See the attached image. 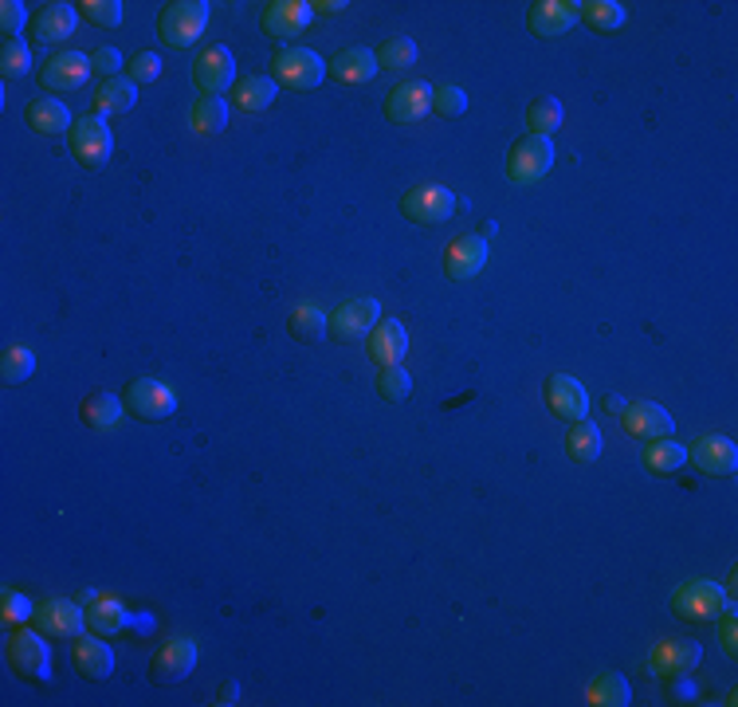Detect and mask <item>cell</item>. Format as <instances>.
Listing matches in <instances>:
<instances>
[{"mask_svg": "<svg viewBox=\"0 0 738 707\" xmlns=\"http://www.w3.org/2000/svg\"><path fill=\"white\" fill-rule=\"evenodd\" d=\"M314 9L306 0H272L267 9L260 12V28L263 36H272V40H295L311 28Z\"/></svg>", "mask_w": 738, "mask_h": 707, "instance_id": "obj_16", "label": "cell"}, {"mask_svg": "<svg viewBox=\"0 0 738 707\" xmlns=\"http://www.w3.org/2000/svg\"><path fill=\"white\" fill-rule=\"evenodd\" d=\"M213 704H221V707L240 704V684H236V680H224V684H221V691H216V699H213Z\"/></svg>", "mask_w": 738, "mask_h": 707, "instance_id": "obj_50", "label": "cell"}, {"mask_svg": "<svg viewBox=\"0 0 738 707\" xmlns=\"http://www.w3.org/2000/svg\"><path fill=\"white\" fill-rule=\"evenodd\" d=\"M377 393L397 405V401H405L413 393V377L405 374V366H382L377 370Z\"/></svg>", "mask_w": 738, "mask_h": 707, "instance_id": "obj_41", "label": "cell"}, {"mask_svg": "<svg viewBox=\"0 0 738 707\" xmlns=\"http://www.w3.org/2000/svg\"><path fill=\"white\" fill-rule=\"evenodd\" d=\"M605 410H609V413H620V410H625V401H620L617 393H609V397H605Z\"/></svg>", "mask_w": 738, "mask_h": 707, "instance_id": "obj_52", "label": "cell"}, {"mask_svg": "<svg viewBox=\"0 0 738 707\" xmlns=\"http://www.w3.org/2000/svg\"><path fill=\"white\" fill-rule=\"evenodd\" d=\"M374 55H377V68L408 71L416 63V40H408V36H390Z\"/></svg>", "mask_w": 738, "mask_h": 707, "instance_id": "obj_37", "label": "cell"}, {"mask_svg": "<svg viewBox=\"0 0 738 707\" xmlns=\"http://www.w3.org/2000/svg\"><path fill=\"white\" fill-rule=\"evenodd\" d=\"M4 656H9L12 673L24 676V680H36V684L51 680V648L40 629L20 625L17 633H9V640H4Z\"/></svg>", "mask_w": 738, "mask_h": 707, "instance_id": "obj_3", "label": "cell"}, {"mask_svg": "<svg viewBox=\"0 0 738 707\" xmlns=\"http://www.w3.org/2000/svg\"><path fill=\"white\" fill-rule=\"evenodd\" d=\"M36 370V354L28 346H9L0 358V382L4 385H24Z\"/></svg>", "mask_w": 738, "mask_h": 707, "instance_id": "obj_39", "label": "cell"}, {"mask_svg": "<svg viewBox=\"0 0 738 707\" xmlns=\"http://www.w3.org/2000/svg\"><path fill=\"white\" fill-rule=\"evenodd\" d=\"M326 319L331 315H326L319 303H299V307L291 311L287 326L299 342H319V339H326Z\"/></svg>", "mask_w": 738, "mask_h": 707, "instance_id": "obj_36", "label": "cell"}, {"mask_svg": "<svg viewBox=\"0 0 738 707\" xmlns=\"http://www.w3.org/2000/svg\"><path fill=\"white\" fill-rule=\"evenodd\" d=\"M275 87L280 83H275L272 75H244L236 87H232V103H236L240 111L260 114V111H267V107L275 103Z\"/></svg>", "mask_w": 738, "mask_h": 707, "instance_id": "obj_30", "label": "cell"}, {"mask_svg": "<svg viewBox=\"0 0 738 707\" xmlns=\"http://www.w3.org/2000/svg\"><path fill=\"white\" fill-rule=\"evenodd\" d=\"M24 122L32 127V134H43V138L68 134V130L75 127L68 103H60L55 94H40V99H32V103L24 107Z\"/></svg>", "mask_w": 738, "mask_h": 707, "instance_id": "obj_25", "label": "cell"}, {"mask_svg": "<svg viewBox=\"0 0 738 707\" xmlns=\"http://www.w3.org/2000/svg\"><path fill=\"white\" fill-rule=\"evenodd\" d=\"M464 111H467L464 87H452V83L433 87V114H441V119H459Z\"/></svg>", "mask_w": 738, "mask_h": 707, "instance_id": "obj_43", "label": "cell"}, {"mask_svg": "<svg viewBox=\"0 0 738 707\" xmlns=\"http://www.w3.org/2000/svg\"><path fill=\"white\" fill-rule=\"evenodd\" d=\"M79 24V9L75 4H63V0H51L43 9H36V17L28 20V36L36 43H60L75 32Z\"/></svg>", "mask_w": 738, "mask_h": 707, "instance_id": "obj_21", "label": "cell"}, {"mask_svg": "<svg viewBox=\"0 0 738 707\" xmlns=\"http://www.w3.org/2000/svg\"><path fill=\"white\" fill-rule=\"evenodd\" d=\"M138 103V83L127 75H114V79H102L94 87V114H130Z\"/></svg>", "mask_w": 738, "mask_h": 707, "instance_id": "obj_29", "label": "cell"}, {"mask_svg": "<svg viewBox=\"0 0 738 707\" xmlns=\"http://www.w3.org/2000/svg\"><path fill=\"white\" fill-rule=\"evenodd\" d=\"M162 75V60L153 52H138V55H130V63H127V79H134V83H153V79Z\"/></svg>", "mask_w": 738, "mask_h": 707, "instance_id": "obj_45", "label": "cell"}, {"mask_svg": "<svg viewBox=\"0 0 738 707\" xmlns=\"http://www.w3.org/2000/svg\"><path fill=\"white\" fill-rule=\"evenodd\" d=\"M32 614H36V602L28 594H20V589H4V594H0V617L9 625H24Z\"/></svg>", "mask_w": 738, "mask_h": 707, "instance_id": "obj_44", "label": "cell"}, {"mask_svg": "<svg viewBox=\"0 0 738 707\" xmlns=\"http://www.w3.org/2000/svg\"><path fill=\"white\" fill-rule=\"evenodd\" d=\"M193 83L196 91L209 94V99H221L229 87H236V63H232V52L224 43H213V48H204V52L196 55Z\"/></svg>", "mask_w": 738, "mask_h": 707, "instance_id": "obj_14", "label": "cell"}, {"mask_svg": "<svg viewBox=\"0 0 738 707\" xmlns=\"http://www.w3.org/2000/svg\"><path fill=\"white\" fill-rule=\"evenodd\" d=\"M456 213V196L444 185H413L405 196H401V216L413 224H444Z\"/></svg>", "mask_w": 738, "mask_h": 707, "instance_id": "obj_11", "label": "cell"}, {"mask_svg": "<svg viewBox=\"0 0 738 707\" xmlns=\"http://www.w3.org/2000/svg\"><path fill=\"white\" fill-rule=\"evenodd\" d=\"M668 696L676 699V704H688V699H696V688L688 684V676H668Z\"/></svg>", "mask_w": 738, "mask_h": 707, "instance_id": "obj_49", "label": "cell"}, {"mask_svg": "<svg viewBox=\"0 0 738 707\" xmlns=\"http://www.w3.org/2000/svg\"><path fill=\"white\" fill-rule=\"evenodd\" d=\"M586 704L594 707H628L633 704V691H628V680L620 673H597L594 680L586 684Z\"/></svg>", "mask_w": 738, "mask_h": 707, "instance_id": "obj_32", "label": "cell"}, {"mask_svg": "<svg viewBox=\"0 0 738 707\" xmlns=\"http://www.w3.org/2000/svg\"><path fill=\"white\" fill-rule=\"evenodd\" d=\"M209 28V4L204 0H170L158 17V40L173 52H185Z\"/></svg>", "mask_w": 738, "mask_h": 707, "instance_id": "obj_2", "label": "cell"}, {"mask_svg": "<svg viewBox=\"0 0 738 707\" xmlns=\"http://www.w3.org/2000/svg\"><path fill=\"white\" fill-rule=\"evenodd\" d=\"M620 428H625L628 436H637V441H660V436H671V428H676V421L668 417V410L664 405H653V401H633V405H625L620 410Z\"/></svg>", "mask_w": 738, "mask_h": 707, "instance_id": "obj_18", "label": "cell"}, {"mask_svg": "<svg viewBox=\"0 0 738 707\" xmlns=\"http://www.w3.org/2000/svg\"><path fill=\"white\" fill-rule=\"evenodd\" d=\"M91 71L99 79H114L122 71V55L114 48H94L91 52Z\"/></svg>", "mask_w": 738, "mask_h": 707, "instance_id": "obj_47", "label": "cell"}, {"mask_svg": "<svg viewBox=\"0 0 738 707\" xmlns=\"http://www.w3.org/2000/svg\"><path fill=\"white\" fill-rule=\"evenodd\" d=\"M374 75H377V55L370 48H346V52H338L326 63V79H334L342 87L370 83Z\"/></svg>", "mask_w": 738, "mask_h": 707, "instance_id": "obj_26", "label": "cell"}, {"mask_svg": "<svg viewBox=\"0 0 738 707\" xmlns=\"http://www.w3.org/2000/svg\"><path fill=\"white\" fill-rule=\"evenodd\" d=\"M193 668H196V640L189 633H178V637H170L153 653L150 676L158 684H181L193 676Z\"/></svg>", "mask_w": 738, "mask_h": 707, "instance_id": "obj_15", "label": "cell"}, {"mask_svg": "<svg viewBox=\"0 0 738 707\" xmlns=\"http://www.w3.org/2000/svg\"><path fill=\"white\" fill-rule=\"evenodd\" d=\"M735 605H730L727 614H719V640H722V648H727V656L735 660L738 656V633H735Z\"/></svg>", "mask_w": 738, "mask_h": 707, "instance_id": "obj_48", "label": "cell"}, {"mask_svg": "<svg viewBox=\"0 0 738 707\" xmlns=\"http://www.w3.org/2000/svg\"><path fill=\"white\" fill-rule=\"evenodd\" d=\"M71 665L83 680H107L114 673V648L91 633V637H75V648H71Z\"/></svg>", "mask_w": 738, "mask_h": 707, "instance_id": "obj_24", "label": "cell"}, {"mask_svg": "<svg viewBox=\"0 0 738 707\" xmlns=\"http://www.w3.org/2000/svg\"><path fill=\"white\" fill-rule=\"evenodd\" d=\"M562 119H566V111H562L558 99H538V103H530V111H526V130H530V134L550 138V134H558Z\"/></svg>", "mask_w": 738, "mask_h": 707, "instance_id": "obj_38", "label": "cell"}, {"mask_svg": "<svg viewBox=\"0 0 738 707\" xmlns=\"http://www.w3.org/2000/svg\"><path fill=\"white\" fill-rule=\"evenodd\" d=\"M408 354V331L401 319H382V323L370 331V362L377 370L382 366H401Z\"/></svg>", "mask_w": 738, "mask_h": 707, "instance_id": "obj_23", "label": "cell"}, {"mask_svg": "<svg viewBox=\"0 0 738 707\" xmlns=\"http://www.w3.org/2000/svg\"><path fill=\"white\" fill-rule=\"evenodd\" d=\"M487 264V236H476V232H467V236H456L444 252V272L448 280L467 283L476 280Z\"/></svg>", "mask_w": 738, "mask_h": 707, "instance_id": "obj_19", "label": "cell"}, {"mask_svg": "<svg viewBox=\"0 0 738 707\" xmlns=\"http://www.w3.org/2000/svg\"><path fill=\"white\" fill-rule=\"evenodd\" d=\"M704 660V645L691 637H664L648 653V673L668 680V676H691Z\"/></svg>", "mask_w": 738, "mask_h": 707, "instance_id": "obj_9", "label": "cell"}, {"mask_svg": "<svg viewBox=\"0 0 738 707\" xmlns=\"http://www.w3.org/2000/svg\"><path fill=\"white\" fill-rule=\"evenodd\" d=\"M24 4L20 0H4L0 4V36L4 40H20V32H24Z\"/></svg>", "mask_w": 738, "mask_h": 707, "instance_id": "obj_46", "label": "cell"}, {"mask_svg": "<svg viewBox=\"0 0 738 707\" xmlns=\"http://www.w3.org/2000/svg\"><path fill=\"white\" fill-rule=\"evenodd\" d=\"M730 605L735 602L727 597V589L711 578H688L671 589V614L684 622H719V614H727Z\"/></svg>", "mask_w": 738, "mask_h": 707, "instance_id": "obj_1", "label": "cell"}, {"mask_svg": "<svg viewBox=\"0 0 738 707\" xmlns=\"http://www.w3.org/2000/svg\"><path fill=\"white\" fill-rule=\"evenodd\" d=\"M68 150L79 165L99 170V165H107V158H111L114 150L111 127H107L99 114H83V119H75V127L68 130Z\"/></svg>", "mask_w": 738, "mask_h": 707, "instance_id": "obj_7", "label": "cell"}, {"mask_svg": "<svg viewBox=\"0 0 738 707\" xmlns=\"http://www.w3.org/2000/svg\"><path fill=\"white\" fill-rule=\"evenodd\" d=\"M433 111V87L425 79H401L390 94H385V119L393 127H413Z\"/></svg>", "mask_w": 738, "mask_h": 707, "instance_id": "obj_12", "label": "cell"}, {"mask_svg": "<svg viewBox=\"0 0 738 707\" xmlns=\"http://www.w3.org/2000/svg\"><path fill=\"white\" fill-rule=\"evenodd\" d=\"M688 461L696 464L704 476H735L738 468V448L730 436H696L688 444Z\"/></svg>", "mask_w": 738, "mask_h": 707, "instance_id": "obj_17", "label": "cell"}, {"mask_svg": "<svg viewBox=\"0 0 738 707\" xmlns=\"http://www.w3.org/2000/svg\"><path fill=\"white\" fill-rule=\"evenodd\" d=\"M640 461H645V468L653 472V476H671V472L684 468L688 448L679 441H671V436H660V441H648V448L640 452Z\"/></svg>", "mask_w": 738, "mask_h": 707, "instance_id": "obj_33", "label": "cell"}, {"mask_svg": "<svg viewBox=\"0 0 738 707\" xmlns=\"http://www.w3.org/2000/svg\"><path fill=\"white\" fill-rule=\"evenodd\" d=\"M275 83L287 91H314L326 79V63L311 52V48H280L272 55Z\"/></svg>", "mask_w": 738, "mask_h": 707, "instance_id": "obj_6", "label": "cell"}, {"mask_svg": "<svg viewBox=\"0 0 738 707\" xmlns=\"http://www.w3.org/2000/svg\"><path fill=\"white\" fill-rule=\"evenodd\" d=\"M130 625H134V617H130V609L119 602V597L99 594L91 605H87V629L99 633V637H119V633L130 629Z\"/></svg>", "mask_w": 738, "mask_h": 707, "instance_id": "obj_28", "label": "cell"}, {"mask_svg": "<svg viewBox=\"0 0 738 707\" xmlns=\"http://www.w3.org/2000/svg\"><path fill=\"white\" fill-rule=\"evenodd\" d=\"M577 20L589 24L594 32H617V28L628 20V9L625 4H617V0H586V4L577 9Z\"/></svg>", "mask_w": 738, "mask_h": 707, "instance_id": "obj_35", "label": "cell"}, {"mask_svg": "<svg viewBox=\"0 0 738 707\" xmlns=\"http://www.w3.org/2000/svg\"><path fill=\"white\" fill-rule=\"evenodd\" d=\"M122 405L134 421L145 425H158V421H170L178 410V393L162 382V377H134L122 393Z\"/></svg>", "mask_w": 738, "mask_h": 707, "instance_id": "obj_4", "label": "cell"}, {"mask_svg": "<svg viewBox=\"0 0 738 707\" xmlns=\"http://www.w3.org/2000/svg\"><path fill=\"white\" fill-rule=\"evenodd\" d=\"M566 452H569V461L594 464L597 456H601V428H597L589 417L569 421V428H566Z\"/></svg>", "mask_w": 738, "mask_h": 707, "instance_id": "obj_31", "label": "cell"}, {"mask_svg": "<svg viewBox=\"0 0 738 707\" xmlns=\"http://www.w3.org/2000/svg\"><path fill=\"white\" fill-rule=\"evenodd\" d=\"M554 165V142L543 134H523L507 150V178L510 185H535L550 173Z\"/></svg>", "mask_w": 738, "mask_h": 707, "instance_id": "obj_5", "label": "cell"}, {"mask_svg": "<svg viewBox=\"0 0 738 707\" xmlns=\"http://www.w3.org/2000/svg\"><path fill=\"white\" fill-rule=\"evenodd\" d=\"M546 405H550L554 417L562 421H582L589 417V393L586 385L569 374H550L546 377Z\"/></svg>", "mask_w": 738, "mask_h": 707, "instance_id": "obj_20", "label": "cell"}, {"mask_svg": "<svg viewBox=\"0 0 738 707\" xmlns=\"http://www.w3.org/2000/svg\"><path fill=\"white\" fill-rule=\"evenodd\" d=\"M377 323H382V303L377 299H346L326 319V334L334 342H362L370 339V331Z\"/></svg>", "mask_w": 738, "mask_h": 707, "instance_id": "obj_8", "label": "cell"}, {"mask_svg": "<svg viewBox=\"0 0 738 707\" xmlns=\"http://www.w3.org/2000/svg\"><path fill=\"white\" fill-rule=\"evenodd\" d=\"M122 417H127V405L107 390H94L79 401V421L94 433H111V428L122 425Z\"/></svg>", "mask_w": 738, "mask_h": 707, "instance_id": "obj_27", "label": "cell"}, {"mask_svg": "<svg viewBox=\"0 0 738 707\" xmlns=\"http://www.w3.org/2000/svg\"><path fill=\"white\" fill-rule=\"evenodd\" d=\"M189 127H193V134H204V138L224 134V127H229V103L201 94V99L189 107Z\"/></svg>", "mask_w": 738, "mask_h": 707, "instance_id": "obj_34", "label": "cell"}, {"mask_svg": "<svg viewBox=\"0 0 738 707\" xmlns=\"http://www.w3.org/2000/svg\"><path fill=\"white\" fill-rule=\"evenodd\" d=\"M32 625L43 637H83L87 633V609L83 602H71V597H48V602L36 605Z\"/></svg>", "mask_w": 738, "mask_h": 707, "instance_id": "obj_10", "label": "cell"}, {"mask_svg": "<svg viewBox=\"0 0 738 707\" xmlns=\"http://www.w3.org/2000/svg\"><path fill=\"white\" fill-rule=\"evenodd\" d=\"M87 75H94L91 60L79 55V52H51L48 60L40 63V71H36V79H40V87L48 94L79 91V87L87 83Z\"/></svg>", "mask_w": 738, "mask_h": 707, "instance_id": "obj_13", "label": "cell"}, {"mask_svg": "<svg viewBox=\"0 0 738 707\" xmlns=\"http://www.w3.org/2000/svg\"><path fill=\"white\" fill-rule=\"evenodd\" d=\"M314 12H319V17H338V12H346L350 4L346 0H319V4H311Z\"/></svg>", "mask_w": 738, "mask_h": 707, "instance_id": "obj_51", "label": "cell"}, {"mask_svg": "<svg viewBox=\"0 0 738 707\" xmlns=\"http://www.w3.org/2000/svg\"><path fill=\"white\" fill-rule=\"evenodd\" d=\"M75 9H79V17H87L99 28H119L122 17H127L119 0H83V4H75Z\"/></svg>", "mask_w": 738, "mask_h": 707, "instance_id": "obj_42", "label": "cell"}, {"mask_svg": "<svg viewBox=\"0 0 738 707\" xmlns=\"http://www.w3.org/2000/svg\"><path fill=\"white\" fill-rule=\"evenodd\" d=\"M28 71H32V48L24 40H4V48H0V75L20 79Z\"/></svg>", "mask_w": 738, "mask_h": 707, "instance_id": "obj_40", "label": "cell"}, {"mask_svg": "<svg viewBox=\"0 0 738 707\" xmlns=\"http://www.w3.org/2000/svg\"><path fill=\"white\" fill-rule=\"evenodd\" d=\"M577 9H582L577 0H538L526 9V28L543 40H554V36L569 32L577 24Z\"/></svg>", "mask_w": 738, "mask_h": 707, "instance_id": "obj_22", "label": "cell"}]
</instances>
